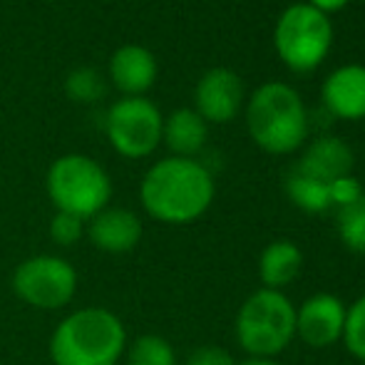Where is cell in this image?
Masks as SVG:
<instances>
[{
  "instance_id": "6da1fadb",
  "label": "cell",
  "mask_w": 365,
  "mask_h": 365,
  "mask_svg": "<svg viewBox=\"0 0 365 365\" xmlns=\"http://www.w3.org/2000/svg\"><path fill=\"white\" fill-rule=\"evenodd\" d=\"M217 197L214 174L199 159L164 157L147 169L140 184L142 209L154 221L184 226L202 219Z\"/></svg>"
},
{
  "instance_id": "8992f818",
  "label": "cell",
  "mask_w": 365,
  "mask_h": 365,
  "mask_svg": "<svg viewBox=\"0 0 365 365\" xmlns=\"http://www.w3.org/2000/svg\"><path fill=\"white\" fill-rule=\"evenodd\" d=\"M274 48L281 63L298 75L318 70L333 48V20L308 3H293L279 15Z\"/></svg>"
},
{
  "instance_id": "4316f807",
  "label": "cell",
  "mask_w": 365,
  "mask_h": 365,
  "mask_svg": "<svg viewBox=\"0 0 365 365\" xmlns=\"http://www.w3.org/2000/svg\"><path fill=\"white\" fill-rule=\"evenodd\" d=\"M363 3H365V0H363Z\"/></svg>"
},
{
  "instance_id": "603a6c76",
  "label": "cell",
  "mask_w": 365,
  "mask_h": 365,
  "mask_svg": "<svg viewBox=\"0 0 365 365\" xmlns=\"http://www.w3.org/2000/svg\"><path fill=\"white\" fill-rule=\"evenodd\" d=\"M328 192H331V204L336 209H341V207L353 204L356 199H361V194L365 192V189H363V184L353 177V174H346V177L333 179V182L328 184Z\"/></svg>"
},
{
  "instance_id": "7c38bea8",
  "label": "cell",
  "mask_w": 365,
  "mask_h": 365,
  "mask_svg": "<svg viewBox=\"0 0 365 365\" xmlns=\"http://www.w3.org/2000/svg\"><path fill=\"white\" fill-rule=\"evenodd\" d=\"M321 102L331 120H365V65L351 63L333 70L321 85Z\"/></svg>"
},
{
  "instance_id": "277c9868",
  "label": "cell",
  "mask_w": 365,
  "mask_h": 365,
  "mask_svg": "<svg viewBox=\"0 0 365 365\" xmlns=\"http://www.w3.org/2000/svg\"><path fill=\"white\" fill-rule=\"evenodd\" d=\"M234 333L249 358L281 356L296 338V306L284 291H254L236 313Z\"/></svg>"
},
{
  "instance_id": "7a4b0ae2",
  "label": "cell",
  "mask_w": 365,
  "mask_h": 365,
  "mask_svg": "<svg viewBox=\"0 0 365 365\" xmlns=\"http://www.w3.org/2000/svg\"><path fill=\"white\" fill-rule=\"evenodd\" d=\"M127 328L115 311L102 306L77 308L50 336L55 365H117L127 351Z\"/></svg>"
},
{
  "instance_id": "7402d4cb",
  "label": "cell",
  "mask_w": 365,
  "mask_h": 365,
  "mask_svg": "<svg viewBox=\"0 0 365 365\" xmlns=\"http://www.w3.org/2000/svg\"><path fill=\"white\" fill-rule=\"evenodd\" d=\"M87 221L75 217V214L55 212V217L50 219V239L63 249H73L75 244H80L85 236Z\"/></svg>"
},
{
  "instance_id": "cb8c5ba5",
  "label": "cell",
  "mask_w": 365,
  "mask_h": 365,
  "mask_svg": "<svg viewBox=\"0 0 365 365\" xmlns=\"http://www.w3.org/2000/svg\"><path fill=\"white\" fill-rule=\"evenodd\" d=\"M184 365H236L234 356L221 346H199L187 356Z\"/></svg>"
},
{
  "instance_id": "44dd1931",
  "label": "cell",
  "mask_w": 365,
  "mask_h": 365,
  "mask_svg": "<svg viewBox=\"0 0 365 365\" xmlns=\"http://www.w3.org/2000/svg\"><path fill=\"white\" fill-rule=\"evenodd\" d=\"M343 346L353 358L365 363V293L351 303L346 313V331H343Z\"/></svg>"
},
{
  "instance_id": "ffe728a7",
  "label": "cell",
  "mask_w": 365,
  "mask_h": 365,
  "mask_svg": "<svg viewBox=\"0 0 365 365\" xmlns=\"http://www.w3.org/2000/svg\"><path fill=\"white\" fill-rule=\"evenodd\" d=\"M65 92L73 102L92 105L105 97V80L95 68H75L65 77Z\"/></svg>"
},
{
  "instance_id": "9a60e30c",
  "label": "cell",
  "mask_w": 365,
  "mask_h": 365,
  "mask_svg": "<svg viewBox=\"0 0 365 365\" xmlns=\"http://www.w3.org/2000/svg\"><path fill=\"white\" fill-rule=\"evenodd\" d=\"M207 140L209 125L194 107H179L164 117L162 145L172 152V157L197 159V154L207 147Z\"/></svg>"
},
{
  "instance_id": "d4e9b609",
  "label": "cell",
  "mask_w": 365,
  "mask_h": 365,
  "mask_svg": "<svg viewBox=\"0 0 365 365\" xmlns=\"http://www.w3.org/2000/svg\"><path fill=\"white\" fill-rule=\"evenodd\" d=\"M308 5H313L316 10H321V13H326L328 18H331L333 13H338V10L346 8L351 0H306Z\"/></svg>"
},
{
  "instance_id": "3957f363",
  "label": "cell",
  "mask_w": 365,
  "mask_h": 365,
  "mask_svg": "<svg viewBox=\"0 0 365 365\" xmlns=\"http://www.w3.org/2000/svg\"><path fill=\"white\" fill-rule=\"evenodd\" d=\"M246 130L266 154L284 157L303 149L311 130V115L303 97L286 82H264L251 92L244 107Z\"/></svg>"
},
{
  "instance_id": "484cf974",
  "label": "cell",
  "mask_w": 365,
  "mask_h": 365,
  "mask_svg": "<svg viewBox=\"0 0 365 365\" xmlns=\"http://www.w3.org/2000/svg\"><path fill=\"white\" fill-rule=\"evenodd\" d=\"M236 365H281V363H276V358H246V361Z\"/></svg>"
},
{
  "instance_id": "2e32d148",
  "label": "cell",
  "mask_w": 365,
  "mask_h": 365,
  "mask_svg": "<svg viewBox=\"0 0 365 365\" xmlns=\"http://www.w3.org/2000/svg\"><path fill=\"white\" fill-rule=\"evenodd\" d=\"M303 269V251L291 239H276L264 246L259 256L261 289L284 291L298 279Z\"/></svg>"
},
{
  "instance_id": "30bf717a",
  "label": "cell",
  "mask_w": 365,
  "mask_h": 365,
  "mask_svg": "<svg viewBox=\"0 0 365 365\" xmlns=\"http://www.w3.org/2000/svg\"><path fill=\"white\" fill-rule=\"evenodd\" d=\"M244 80L231 68H212L197 82L194 110L207 125H226L244 107Z\"/></svg>"
},
{
  "instance_id": "5bb4252c",
  "label": "cell",
  "mask_w": 365,
  "mask_h": 365,
  "mask_svg": "<svg viewBox=\"0 0 365 365\" xmlns=\"http://www.w3.org/2000/svg\"><path fill=\"white\" fill-rule=\"evenodd\" d=\"M157 73V58L145 45H122L110 58V80L125 97H145Z\"/></svg>"
},
{
  "instance_id": "ba28073f",
  "label": "cell",
  "mask_w": 365,
  "mask_h": 365,
  "mask_svg": "<svg viewBox=\"0 0 365 365\" xmlns=\"http://www.w3.org/2000/svg\"><path fill=\"white\" fill-rule=\"evenodd\" d=\"M164 117L147 97H122L107 110L105 132L112 149L125 159H145L162 145Z\"/></svg>"
},
{
  "instance_id": "d6986e66",
  "label": "cell",
  "mask_w": 365,
  "mask_h": 365,
  "mask_svg": "<svg viewBox=\"0 0 365 365\" xmlns=\"http://www.w3.org/2000/svg\"><path fill=\"white\" fill-rule=\"evenodd\" d=\"M338 239L353 254H365V192L348 207H341L336 214Z\"/></svg>"
},
{
  "instance_id": "ac0fdd59",
  "label": "cell",
  "mask_w": 365,
  "mask_h": 365,
  "mask_svg": "<svg viewBox=\"0 0 365 365\" xmlns=\"http://www.w3.org/2000/svg\"><path fill=\"white\" fill-rule=\"evenodd\" d=\"M125 363L127 365H179L174 346L164 336H157V333H145V336H137L135 341L127 343Z\"/></svg>"
},
{
  "instance_id": "52a82bcc",
  "label": "cell",
  "mask_w": 365,
  "mask_h": 365,
  "mask_svg": "<svg viewBox=\"0 0 365 365\" xmlns=\"http://www.w3.org/2000/svg\"><path fill=\"white\" fill-rule=\"evenodd\" d=\"M75 266L55 254H38L20 261L13 271V293L35 311H60L77 293Z\"/></svg>"
},
{
  "instance_id": "5b68a950",
  "label": "cell",
  "mask_w": 365,
  "mask_h": 365,
  "mask_svg": "<svg viewBox=\"0 0 365 365\" xmlns=\"http://www.w3.org/2000/svg\"><path fill=\"white\" fill-rule=\"evenodd\" d=\"M45 189L55 212L90 221L110 207L112 179L97 159L87 154H63L48 169Z\"/></svg>"
},
{
  "instance_id": "e0dca14e",
  "label": "cell",
  "mask_w": 365,
  "mask_h": 365,
  "mask_svg": "<svg viewBox=\"0 0 365 365\" xmlns=\"http://www.w3.org/2000/svg\"><path fill=\"white\" fill-rule=\"evenodd\" d=\"M284 187H286V194H289L291 202L306 214H326L328 209L333 207L328 184L318 182V179L308 177V174L298 172V169L289 172Z\"/></svg>"
},
{
  "instance_id": "4fadbf2b",
  "label": "cell",
  "mask_w": 365,
  "mask_h": 365,
  "mask_svg": "<svg viewBox=\"0 0 365 365\" xmlns=\"http://www.w3.org/2000/svg\"><path fill=\"white\" fill-rule=\"evenodd\" d=\"M353 167H356L353 147L336 135H321L303 145V154L293 169L323 184H331L333 179L353 174Z\"/></svg>"
},
{
  "instance_id": "8fae6325",
  "label": "cell",
  "mask_w": 365,
  "mask_h": 365,
  "mask_svg": "<svg viewBox=\"0 0 365 365\" xmlns=\"http://www.w3.org/2000/svg\"><path fill=\"white\" fill-rule=\"evenodd\" d=\"M85 236L102 254L122 256L140 246L142 236H145V226L132 209L107 207L87 221Z\"/></svg>"
},
{
  "instance_id": "9c48e42d",
  "label": "cell",
  "mask_w": 365,
  "mask_h": 365,
  "mask_svg": "<svg viewBox=\"0 0 365 365\" xmlns=\"http://www.w3.org/2000/svg\"><path fill=\"white\" fill-rule=\"evenodd\" d=\"M348 306L333 293H313L296 308V338L323 351L343 341Z\"/></svg>"
}]
</instances>
